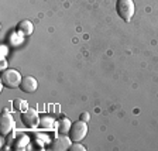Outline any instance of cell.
Segmentation results:
<instances>
[{
	"instance_id": "obj_1",
	"label": "cell",
	"mask_w": 158,
	"mask_h": 151,
	"mask_svg": "<svg viewBox=\"0 0 158 151\" xmlns=\"http://www.w3.org/2000/svg\"><path fill=\"white\" fill-rule=\"evenodd\" d=\"M116 10H117L118 17L124 21H130L134 16L135 6L133 0H117L116 2Z\"/></svg>"
},
{
	"instance_id": "obj_2",
	"label": "cell",
	"mask_w": 158,
	"mask_h": 151,
	"mask_svg": "<svg viewBox=\"0 0 158 151\" xmlns=\"http://www.w3.org/2000/svg\"><path fill=\"white\" fill-rule=\"evenodd\" d=\"M21 79H23V76L20 75L19 71H16V69H6L2 73V85L4 88L14 89L17 86H20Z\"/></svg>"
},
{
	"instance_id": "obj_3",
	"label": "cell",
	"mask_w": 158,
	"mask_h": 151,
	"mask_svg": "<svg viewBox=\"0 0 158 151\" xmlns=\"http://www.w3.org/2000/svg\"><path fill=\"white\" fill-rule=\"evenodd\" d=\"M88 134V124L86 122H82V120H78V122L72 123L71 126V130H69L68 136L72 141H82L83 138Z\"/></svg>"
},
{
	"instance_id": "obj_4",
	"label": "cell",
	"mask_w": 158,
	"mask_h": 151,
	"mask_svg": "<svg viewBox=\"0 0 158 151\" xmlns=\"http://www.w3.org/2000/svg\"><path fill=\"white\" fill-rule=\"evenodd\" d=\"M16 127V122L11 113H9V110H4L2 113V119H0V133L2 136H7L14 130Z\"/></svg>"
},
{
	"instance_id": "obj_5",
	"label": "cell",
	"mask_w": 158,
	"mask_h": 151,
	"mask_svg": "<svg viewBox=\"0 0 158 151\" xmlns=\"http://www.w3.org/2000/svg\"><path fill=\"white\" fill-rule=\"evenodd\" d=\"M20 119H21V123L26 127L33 128L40 126V116L37 113V110H34V109H26L24 112H21Z\"/></svg>"
},
{
	"instance_id": "obj_6",
	"label": "cell",
	"mask_w": 158,
	"mask_h": 151,
	"mask_svg": "<svg viewBox=\"0 0 158 151\" xmlns=\"http://www.w3.org/2000/svg\"><path fill=\"white\" fill-rule=\"evenodd\" d=\"M72 140L69 138V136L66 134H61V136H56L54 138L52 141L49 143V150H54V151H65V150H69L71 144H72Z\"/></svg>"
},
{
	"instance_id": "obj_7",
	"label": "cell",
	"mask_w": 158,
	"mask_h": 151,
	"mask_svg": "<svg viewBox=\"0 0 158 151\" xmlns=\"http://www.w3.org/2000/svg\"><path fill=\"white\" fill-rule=\"evenodd\" d=\"M20 90H23L26 93H34L38 88V82L34 76H24L21 79V83H20Z\"/></svg>"
},
{
	"instance_id": "obj_8",
	"label": "cell",
	"mask_w": 158,
	"mask_h": 151,
	"mask_svg": "<svg viewBox=\"0 0 158 151\" xmlns=\"http://www.w3.org/2000/svg\"><path fill=\"white\" fill-rule=\"evenodd\" d=\"M17 31H19L21 36H31L34 31V24L30 21V20H21L19 24H17Z\"/></svg>"
},
{
	"instance_id": "obj_9",
	"label": "cell",
	"mask_w": 158,
	"mask_h": 151,
	"mask_svg": "<svg viewBox=\"0 0 158 151\" xmlns=\"http://www.w3.org/2000/svg\"><path fill=\"white\" fill-rule=\"evenodd\" d=\"M28 136L26 134H16L13 138V141L10 143V145H13L14 150H24L26 145L28 144Z\"/></svg>"
},
{
	"instance_id": "obj_10",
	"label": "cell",
	"mask_w": 158,
	"mask_h": 151,
	"mask_svg": "<svg viewBox=\"0 0 158 151\" xmlns=\"http://www.w3.org/2000/svg\"><path fill=\"white\" fill-rule=\"evenodd\" d=\"M71 126H72V122H71L68 117L62 116V117L58 119V123H56V130H58L59 134H68L69 130H71Z\"/></svg>"
},
{
	"instance_id": "obj_11",
	"label": "cell",
	"mask_w": 158,
	"mask_h": 151,
	"mask_svg": "<svg viewBox=\"0 0 158 151\" xmlns=\"http://www.w3.org/2000/svg\"><path fill=\"white\" fill-rule=\"evenodd\" d=\"M13 109H14V110H17V112H24V110H26V109H28V107H27V102H26V100L17 98V99H14V100H13Z\"/></svg>"
},
{
	"instance_id": "obj_12",
	"label": "cell",
	"mask_w": 158,
	"mask_h": 151,
	"mask_svg": "<svg viewBox=\"0 0 158 151\" xmlns=\"http://www.w3.org/2000/svg\"><path fill=\"white\" fill-rule=\"evenodd\" d=\"M52 119L51 117H43V119H40V126L43 128H51L52 127Z\"/></svg>"
},
{
	"instance_id": "obj_13",
	"label": "cell",
	"mask_w": 158,
	"mask_h": 151,
	"mask_svg": "<svg viewBox=\"0 0 158 151\" xmlns=\"http://www.w3.org/2000/svg\"><path fill=\"white\" fill-rule=\"evenodd\" d=\"M69 151H86V147H83L81 144V141H72V144L69 147Z\"/></svg>"
},
{
	"instance_id": "obj_14",
	"label": "cell",
	"mask_w": 158,
	"mask_h": 151,
	"mask_svg": "<svg viewBox=\"0 0 158 151\" xmlns=\"http://www.w3.org/2000/svg\"><path fill=\"white\" fill-rule=\"evenodd\" d=\"M89 119H90V115H89L88 112H83L82 115H81V117H79V120H82V122H89Z\"/></svg>"
},
{
	"instance_id": "obj_15",
	"label": "cell",
	"mask_w": 158,
	"mask_h": 151,
	"mask_svg": "<svg viewBox=\"0 0 158 151\" xmlns=\"http://www.w3.org/2000/svg\"><path fill=\"white\" fill-rule=\"evenodd\" d=\"M6 65H7V64H6V59H4V58H2V69H3V71H6Z\"/></svg>"
}]
</instances>
